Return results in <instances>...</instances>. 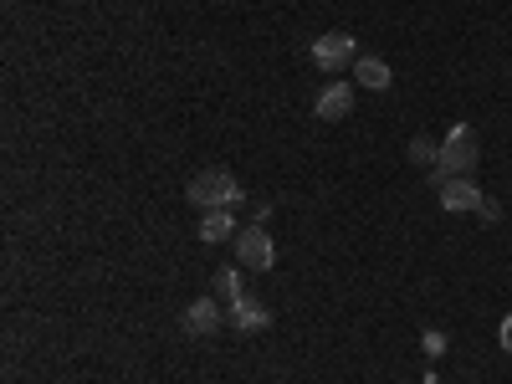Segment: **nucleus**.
<instances>
[{
    "mask_svg": "<svg viewBox=\"0 0 512 384\" xmlns=\"http://www.w3.org/2000/svg\"><path fill=\"white\" fill-rule=\"evenodd\" d=\"M185 195L200 210H231V205H241V185H236L231 169H200V175H190Z\"/></svg>",
    "mask_w": 512,
    "mask_h": 384,
    "instance_id": "f257e3e1",
    "label": "nucleus"
},
{
    "mask_svg": "<svg viewBox=\"0 0 512 384\" xmlns=\"http://www.w3.org/2000/svg\"><path fill=\"white\" fill-rule=\"evenodd\" d=\"M482 164V149H477V134L466 123H456L451 134L441 139V159H436V180H456V175H472Z\"/></svg>",
    "mask_w": 512,
    "mask_h": 384,
    "instance_id": "f03ea898",
    "label": "nucleus"
},
{
    "mask_svg": "<svg viewBox=\"0 0 512 384\" xmlns=\"http://www.w3.org/2000/svg\"><path fill=\"white\" fill-rule=\"evenodd\" d=\"M236 262L246 272H272L277 267V241L262 231V226H241L236 231Z\"/></svg>",
    "mask_w": 512,
    "mask_h": 384,
    "instance_id": "7ed1b4c3",
    "label": "nucleus"
},
{
    "mask_svg": "<svg viewBox=\"0 0 512 384\" xmlns=\"http://www.w3.org/2000/svg\"><path fill=\"white\" fill-rule=\"evenodd\" d=\"M313 62H318L323 72H349V67L359 62L354 36H349V31H323V36L313 41Z\"/></svg>",
    "mask_w": 512,
    "mask_h": 384,
    "instance_id": "20e7f679",
    "label": "nucleus"
},
{
    "mask_svg": "<svg viewBox=\"0 0 512 384\" xmlns=\"http://www.w3.org/2000/svg\"><path fill=\"white\" fill-rule=\"evenodd\" d=\"M436 195H441V210H451V216H466V210H482L487 195L472 175H456V180H436Z\"/></svg>",
    "mask_w": 512,
    "mask_h": 384,
    "instance_id": "39448f33",
    "label": "nucleus"
},
{
    "mask_svg": "<svg viewBox=\"0 0 512 384\" xmlns=\"http://www.w3.org/2000/svg\"><path fill=\"white\" fill-rule=\"evenodd\" d=\"M226 323H231L236 333H267V328H272V308L256 303V297H241V303L226 308Z\"/></svg>",
    "mask_w": 512,
    "mask_h": 384,
    "instance_id": "423d86ee",
    "label": "nucleus"
},
{
    "mask_svg": "<svg viewBox=\"0 0 512 384\" xmlns=\"http://www.w3.org/2000/svg\"><path fill=\"white\" fill-rule=\"evenodd\" d=\"M313 113H318L323 123L349 118V113H354V88H349V82H328V88L318 93V103H313Z\"/></svg>",
    "mask_w": 512,
    "mask_h": 384,
    "instance_id": "0eeeda50",
    "label": "nucleus"
},
{
    "mask_svg": "<svg viewBox=\"0 0 512 384\" xmlns=\"http://www.w3.org/2000/svg\"><path fill=\"white\" fill-rule=\"evenodd\" d=\"M221 323H226V313H221L216 297H200V303H190V308H185V333H195V338L216 333Z\"/></svg>",
    "mask_w": 512,
    "mask_h": 384,
    "instance_id": "6e6552de",
    "label": "nucleus"
},
{
    "mask_svg": "<svg viewBox=\"0 0 512 384\" xmlns=\"http://www.w3.org/2000/svg\"><path fill=\"white\" fill-rule=\"evenodd\" d=\"M349 72L359 77V88H369V93H384L395 82V72H390V62H384V57H359Z\"/></svg>",
    "mask_w": 512,
    "mask_h": 384,
    "instance_id": "1a4fd4ad",
    "label": "nucleus"
},
{
    "mask_svg": "<svg viewBox=\"0 0 512 384\" xmlns=\"http://www.w3.org/2000/svg\"><path fill=\"white\" fill-rule=\"evenodd\" d=\"M200 241H210V246L236 241V216H231V210H205V221H200Z\"/></svg>",
    "mask_w": 512,
    "mask_h": 384,
    "instance_id": "9d476101",
    "label": "nucleus"
},
{
    "mask_svg": "<svg viewBox=\"0 0 512 384\" xmlns=\"http://www.w3.org/2000/svg\"><path fill=\"white\" fill-rule=\"evenodd\" d=\"M216 297H221L226 308L246 297V292H241V277H236V267H221V272H216Z\"/></svg>",
    "mask_w": 512,
    "mask_h": 384,
    "instance_id": "9b49d317",
    "label": "nucleus"
},
{
    "mask_svg": "<svg viewBox=\"0 0 512 384\" xmlns=\"http://www.w3.org/2000/svg\"><path fill=\"white\" fill-rule=\"evenodd\" d=\"M410 159H415V164H436V159H441V144H436V139H415V144H410Z\"/></svg>",
    "mask_w": 512,
    "mask_h": 384,
    "instance_id": "f8f14e48",
    "label": "nucleus"
},
{
    "mask_svg": "<svg viewBox=\"0 0 512 384\" xmlns=\"http://www.w3.org/2000/svg\"><path fill=\"white\" fill-rule=\"evenodd\" d=\"M420 349L431 354V359H441V354H446V333H436V328H431V333L420 338Z\"/></svg>",
    "mask_w": 512,
    "mask_h": 384,
    "instance_id": "ddd939ff",
    "label": "nucleus"
},
{
    "mask_svg": "<svg viewBox=\"0 0 512 384\" xmlns=\"http://www.w3.org/2000/svg\"><path fill=\"white\" fill-rule=\"evenodd\" d=\"M497 344L512 354V313H507V318H502V328H497Z\"/></svg>",
    "mask_w": 512,
    "mask_h": 384,
    "instance_id": "4468645a",
    "label": "nucleus"
}]
</instances>
